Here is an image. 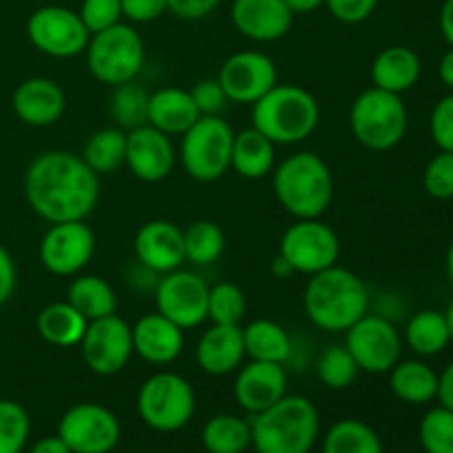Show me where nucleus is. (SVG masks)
<instances>
[{
	"instance_id": "obj_1",
	"label": "nucleus",
	"mask_w": 453,
	"mask_h": 453,
	"mask_svg": "<svg viewBox=\"0 0 453 453\" xmlns=\"http://www.w3.org/2000/svg\"><path fill=\"white\" fill-rule=\"evenodd\" d=\"M25 197L31 211L47 224L87 219L100 199V177L82 155L44 150L25 173Z\"/></svg>"
},
{
	"instance_id": "obj_2",
	"label": "nucleus",
	"mask_w": 453,
	"mask_h": 453,
	"mask_svg": "<svg viewBox=\"0 0 453 453\" xmlns=\"http://www.w3.org/2000/svg\"><path fill=\"white\" fill-rule=\"evenodd\" d=\"M308 321L323 332H348L370 310V290L352 270L332 265L310 277L303 292Z\"/></svg>"
},
{
	"instance_id": "obj_3",
	"label": "nucleus",
	"mask_w": 453,
	"mask_h": 453,
	"mask_svg": "<svg viewBox=\"0 0 453 453\" xmlns=\"http://www.w3.org/2000/svg\"><path fill=\"white\" fill-rule=\"evenodd\" d=\"M273 188L295 219H321L334 199V175L321 155L301 150L274 166Z\"/></svg>"
},
{
	"instance_id": "obj_4",
	"label": "nucleus",
	"mask_w": 453,
	"mask_h": 453,
	"mask_svg": "<svg viewBox=\"0 0 453 453\" xmlns=\"http://www.w3.org/2000/svg\"><path fill=\"white\" fill-rule=\"evenodd\" d=\"M319 411L305 396L286 394L252 416V449L257 453H310L319 438Z\"/></svg>"
},
{
	"instance_id": "obj_5",
	"label": "nucleus",
	"mask_w": 453,
	"mask_h": 453,
	"mask_svg": "<svg viewBox=\"0 0 453 453\" xmlns=\"http://www.w3.org/2000/svg\"><path fill=\"white\" fill-rule=\"evenodd\" d=\"M321 122L319 102L308 88L277 84L252 104V128L277 146L301 144Z\"/></svg>"
},
{
	"instance_id": "obj_6",
	"label": "nucleus",
	"mask_w": 453,
	"mask_h": 453,
	"mask_svg": "<svg viewBox=\"0 0 453 453\" xmlns=\"http://www.w3.org/2000/svg\"><path fill=\"white\" fill-rule=\"evenodd\" d=\"M410 115L401 96L370 87L352 102L349 128L358 144L374 153L394 149L405 137Z\"/></svg>"
},
{
	"instance_id": "obj_7",
	"label": "nucleus",
	"mask_w": 453,
	"mask_h": 453,
	"mask_svg": "<svg viewBox=\"0 0 453 453\" xmlns=\"http://www.w3.org/2000/svg\"><path fill=\"white\" fill-rule=\"evenodd\" d=\"M84 53L93 78L109 87L133 82L146 60L144 40L131 22H118L93 34Z\"/></svg>"
},
{
	"instance_id": "obj_8",
	"label": "nucleus",
	"mask_w": 453,
	"mask_h": 453,
	"mask_svg": "<svg viewBox=\"0 0 453 453\" xmlns=\"http://www.w3.org/2000/svg\"><path fill=\"white\" fill-rule=\"evenodd\" d=\"M233 144L234 131L221 115H202L181 135V166L195 181H217L230 171Z\"/></svg>"
},
{
	"instance_id": "obj_9",
	"label": "nucleus",
	"mask_w": 453,
	"mask_h": 453,
	"mask_svg": "<svg viewBox=\"0 0 453 453\" xmlns=\"http://www.w3.org/2000/svg\"><path fill=\"white\" fill-rule=\"evenodd\" d=\"M195 389L175 372H157L137 392V414L146 427L159 434L184 429L195 416Z\"/></svg>"
},
{
	"instance_id": "obj_10",
	"label": "nucleus",
	"mask_w": 453,
	"mask_h": 453,
	"mask_svg": "<svg viewBox=\"0 0 453 453\" xmlns=\"http://www.w3.org/2000/svg\"><path fill=\"white\" fill-rule=\"evenodd\" d=\"M27 35L40 53L58 60L82 56L91 34L73 9L62 4H44L27 20Z\"/></svg>"
},
{
	"instance_id": "obj_11",
	"label": "nucleus",
	"mask_w": 453,
	"mask_h": 453,
	"mask_svg": "<svg viewBox=\"0 0 453 453\" xmlns=\"http://www.w3.org/2000/svg\"><path fill=\"white\" fill-rule=\"evenodd\" d=\"M279 255L299 274L323 273L336 265L341 255L339 234L321 219H296L283 233Z\"/></svg>"
},
{
	"instance_id": "obj_12",
	"label": "nucleus",
	"mask_w": 453,
	"mask_h": 453,
	"mask_svg": "<svg viewBox=\"0 0 453 453\" xmlns=\"http://www.w3.org/2000/svg\"><path fill=\"white\" fill-rule=\"evenodd\" d=\"M58 436L71 453H111L119 445L122 427L118 416L97 403H78L62 414Z\"/></svg>"
},
{
	"instance_id": "obj_13",
	"label": "nucleus",
	"mask_w": 453,
	"mask_h": 453,
	"mask_svg": "<svg viewBox=\"0 0 453 453\" xmlns=\"http://www.w3.org/2000/svg\"><path fill=\"white\" fill-rule=\"evenodd\" d=\"M345 348L367 374H388L403 352V339L392 321L376 314H365L345 332Z\"/></svg>"
},
{
	"instance_id": "obj_14",
	"label": "nucleus",
	"mask_w": 453,
	"mask_h": 453,
	"mask_svg": "<svg viewBox=\"0 0 453 453\" xmlns=\"http://www.w3.org/2000/svg\"><path fill=\"white\" fill-rule=\"evenodd\" d=\"M96 255V234L82 221L51 224L40 242L38 257L47 273L56 277H78Z\"/></svg>"
},
{
	"instance_id": "obj_15",
	"label": "nucleus",
	"mask_w": 453,
	"mask_h": 453,
	"mask_svg": "<svg viewBox=\"0 0 453 453\" xmlns=\"http://www.w3.org/2000/svg\"><path fill=\"white\" fill-rule=\"evenodd\" d=\"M82 361L93 374L115 376L128 365L133 357V332L118 314L88 321L80 341Z\"/></svg>"
},
{
	"instance_id": "obj_16",
	"label": "nucleus",
	"mask_w": 453,
	"mask_h": 453,
	"mask_svg": "<svg viewBox=\"0 0 453 453\" xmlns=\"http://www.w3.org/2000/svg\"><path fill=\"white\" fill-rule=\"evenodd\" d=\"M208 283L190 270H173L155 286L157 312L181 330H193L208 321Z\"/></svg>"
},
{
	"instance_id": "obj_17",
	"label": "nucleus",
	"mask_w": 453,
	"mask_h": 453,
	"mask_svg": "<svg viewBox=\"0 0 453 453\" xmlns=\"http://www.w3.org/2000/svg\"><path fill=\"white\" fill-rule=\"evenodd\" d=\"M228 102L237 104H255L273 87L279 84V71L273 58L264 51H239L233 53L221 65L219 75Z\"/></svg>"
},
{
	"instance_id": "obj_18",
	"label": "nucleus",
	"mask_w": 453,
	"mask_h": 453,
	"mask_svg": "<svg viewBox=\"0 0 453 453\" xmlns=\"http://www.w3.org/2000/svg\"><path fill=\"white\" fill-rule=\"evenodd\" d=\"M177 162L175 146L166 133L157 131L150 124L131 128L127 133V159L124 166L146 184L164 181L173 173Z\"/></svg>"
},
{
	"instance_id": "obj_19",
	"label": "nucleus",
	"mask_w": 453,
	"mask_h": 453,
	"mask_svg": "<svg viewBox=\"0 0 453 453\" xmlns=\"http://www.w3.org/2000/svg\"><path fill=\"white\" fill-rule=\"evenodd\" d=\"M137 264L153 274H168L180 270L186 261L184 230L166 219H153L135 234Z\"/></svg>"
},
{
	"instance_id": "obj_20",
	"label": "nucleus",
	"mask_w": 453,
	"mask_h": 453,
	"mask_svg": "<svg viewBox=\"0 0 453 453\" xmlns=\"http://www.w3.org/2000/svg\"><path fill=\"white\" fill-rule=\"evenodd\" d=\"M230 20L252 42H277L292 29L295 13L286 0H233Z\"/></svg>"
},
{
	"instance_id": "obj_21",
	"label": "nucleus",
	"mask_w": 453,
	"mask_h": 453,
	"mask_svg": "<svg viewBox=\"0 0 453 453\" xmlns=\"http://www.w3.org/2000/svg\"><path fill=\"white\" fill-rule=\"evenodd\" d=\"M233 394L237 405L248 414H259L288 394L286 367L279 363L250 361L237 370Z\"/></svg>"
},
{
	"instance_id": "obj_22",
	"label": "nucleus",
	"mask_w": 453,
	"mask_h": 453,
	"mask_svg": "<svg viewBox=\"0 0 453 453\" xmlns=\"http://www.w3.org/2000/svg\"><path fill=\"white\" fill-rule=\"evenodd\" d=\"M131 332L133 354L150 365H171L184 352V330L159 312L137 319Z\"/></svg>"
},
{
	"instance_id": "obj_23",
	"label": "nucleus",
	"mask_w": 453,
	"mask_h": 453,
	"mask_svg": "<svg viewBox=\"0 0 453 453\" xmlns=\"http://www.w3.org/2000/svg\"><path fill=\"white\" fill-rule=\"evenodd\" d=\"M13 113L27 127H51L65 115L66 96L56 80L29 78L20 82L12 97Z\"/></svg>"
},
{
	"instance_id": "obj_24",
	"label": "nucleus",
	"mask_w": 453,
	"mask_h": 453,
	"mask_svg": "<svg viewBox=\"0 0 453 453\" xmlns=\"http://www.w3.org/2000/svg\"><path fill=\"white\" fill-rule=\"evenodd\" d=\"M246 348H243L242 326H215L212 323L197 341L195 361L199 370L211 376H228L243 365Z\"/></svg>"
},
{
	"instance_id": "obj_25",
	"label": "nucleus",
	"mask_w": 453,
	"mask_h": 453,
	"mask_svg": "<svg viewBox=\"0 0 453 453\" xmlns=\"http://www.w3.org/2000/svg\"><path fill=\"white\" fill-rule=\"evenodd\" d=\"M199 118H202V113L197 111L193 96L186 88L164 87L149 96L146 124L166 133L168 137H181Z\"/></svg>"
},
{
	"instance_id": "obj_26",
	"label": "nucleus",
	"mask_w": 453,
	"mask_h": 453,
	"mask_svg": "<svg viewBox=\"0 0 453 453\" xmlns=\"http://www.w3.org/2000/svg\"><path fill=\"white\" fill-rule=\"evenodd\" d=\"M423 73V62L418 53L410 47H388L372 62V84L388 93L403 96L416 87Z\"/></svg>"
},
{
	"instance_id": "obj_27",
	"label": "nucleus",
	"mask_w": 453,
	"mask_h": 453,
	"mask_svg": "<svg viewBox=\"0 0 453 453\" xmlns=\"http://www.w3.org/2000/svg\"><path fill=\"white\" fill-rule=\"evenodd\" d=\"M274 166H277L274 142H270L264 133L252 127L234 133L230 168H234L237 175H242L243 180H261V177H268Z\"/></svg>"
},
{
	"instance_id": "obj_28",
	"label": "nucleus",
	"mask_w": 453,
	"mask_h": 453,
	"mask_svg": "<svg viewBox=\"0 0 453 453\" xmlns=\"http://www.w3.org/2000/svg\"><path fill=\"white\" fill-rule=\"evenodd\" d=\"M389 374L394 396L410 405H427L438 396V374L420 358L398 361Z\"/></svg>"
},
{
	"instance_id": "obj_29",
	"label": "nucleus",
	"mask_w": 453,
	"mask_h": 453,
	"mask_svg": "<svg viewBox=\"0 0 453 453\" xmlns=\"http://www.w3.org/2000/svg\"><path fill=\"white\" fill-rule=\"evenodd\" d=\"M88 321L69 303V301H56L47 308L40 310L38 334L53 348H75L87 332Z\"/></svg>"
},
{
	"instance_id": "obj_30",
	"label": "nucleus",
	"mask_w": 453,
	"mask_h": 453,
	"mask_svg": "<svg viewBox=\"0 0 453 453\" xmlns=\"http://www.w3.org/2000/svg\"><path fill=\"white\" fill-rule=\"evenodd\" d=\"M243 330V348L250 361L279 363L286 365L288 358L292 357V339L283 326L270 319H257L248 323Z\"/></svg>"
},
{
	"instance_id": "obj_31",
	"label": "nucleus",
	"mask_w": 453,
	"mask_h": 453,
	"mask_svg": "<svg viewBox=\"0 0 453 453\" xmlns=\"http://www.w3.org/2000/svg\"><path fill=\"white\" fill-rule=\"evenodd\" d=\"M405 343L420 358L438 357L441 352H445L447 345L451 343L449 323H447L445 312H438V310L416 312L407 321Z\"/></svg>"
},
{
	"instance_id": "obj_32",
	"label": "nucleus",
	"mask_w": 453,
	"mask_h": 453,
	"mask_svg": "<svg viewBox=\"0 0 453 453\" xmlns=\"http://www.w3.org/2000/svg\"><path fill=\"white\" fill-rule=\"evenodd\" d=\"M66 301L82 314L87 321H97V319L111 317L118 312V296L111 288L109 281H104L97 274H80L71 281Z\"/></svg>"
},
{
	"instance_id": "obj_33",
	"label": "nucleus",
	"mask_w": 453,
	"mask_h": 453,
	"mask_svg": "<svg viewBox=\"0 0 453 453\" xmlns=\"http://www.w3.org/2000/svg\"><path fill=\"white\" fill-rule=\"evenodd\" d=\"M202 445L208 453H243L252 447L248 420L234 414H217L203 425Z\"/></svg>"
},
{
	"instance_id": "obj_34",
	"label": "nucleus",
	"mask_w": 453,
	"mask_h": 453,
	"mask_svg": "<svg viewBox=\"0 0 453 453\" xmlns=\"http://www.w3.org/2000/svg\"><path fill=\"white\" fill-rule=\"evenodd\" d=\"M82 159L97 177L111 175L124 166L127 159V133L122 128H100L87 140Z\"/></svg>"
},
{
	"instance_id": "obj_35",
	"label": "nucleus",
	"mask_w": 453,
	"mask_h": 453,
	"mask_svg": "<svg viewBox=\"0 0 453 453\" xmlns=\"http://www.w3.org/2000/svg\"><path fill=\"white\" fill-rule=\"evenodd\" d=\"M323 453H385V449L370 425L357 418H343L327 429Z\"/></svg>"
},
{
	"instance_id": "obj_36",
	"label": "nucleus",
	"mask_w": 453,
	"mask_h": 453,
	"mask_svg": "<svg viewBox=\"0 0 453 453\" xmlns=\"http://www.w3.org/2000/svg\"><path fill=\"white\" fill-rule=\"evenodd\" d=\"M226 250V234L221 226L211 219H199L184 230L186 261L193 265H211L221 259Z\"/></svg>"
},
{
	"instance_id": "obj_37",
	"label": "nucleus",
	"mask_w": 453,
	"mask_h": 453,
	"mask_svg": "<svg viewBox=\"0 0 453 453\" xmlns=\"http://www.w3.org/2000/svg\"><path fill=\"white\" fill-rule=\"evenodd\" d=\"M149 96L144 88L137 87L135 80L127 84L113 87V96H111V118L115 119L118 128H137L146 124V115H149Z\"/></svg>"
},
{
	"instance_id": "obj_38",
	"label": "nucleus",
	"mask_w": 453,
	"mask_h": 453,
	"mask_svg": "<svg viewBox=\"0 0 453 453\" xmlns=\"http://www.w3.org/2000/svg\"><path fill=\"white\" fill-rule=\"evenodd\" d=\"M248 301L237 283H217L208 290V319L215 326H242Z\"/></svg>"
},
{
	"instance_id": "obj_39",
	"label": "nucleus",
	"mask_w": 453,
	"mask_h": 453,
	"mask_svg": "<svg viewBox=\"0 0 453 453\" xmlns=\"http://www.w3.org/2000/svg\"><path fill=\"white\" fill-rule=\"evenodd\" d=\"M358 365L349 349L343 345H330L317 361V376L327 389H345L357 380Z\"/></svg>"
},
{
	"instance_id": "obj_40",
	"label": "nucleus",
	"mask_w": 453,
	"mask_h": 453,
	"mask_svg": "<svg viewBox=\"0 0 453 453\" xmlns=\"http://www.w3.org/2000/svg\"><path fill=\"white\" fill-rule=\"evenodd\" d=\"M31 434V418L16 401L0 398V453H20Z\"/></svg>"
},
{
	"instance_id": "obj_41",
	"label": "nucleus",
	"mask_w": 453,
	"mask_h": 453,
	"mask_svg": "<svg viewBox=\"0 0 453 453\" xmlns=\"http://www.w3.org/2000/svg\"><path fill=\"white\" fill-rule=\"evenodd\" d=\"M418 438L425 453H453V411L442 405L429 410L420 420Z\"/></svg>"
},
{
	"instance_id": "obj_42",
	"label": "nucleus",
	"mask_w": 453,
	"mask_h": 453,
	"mask_svg": "<svg viewBox=\"0 0 453 453\" xmlns=\"http://www.w3.org/2000/svg\"><path fill=\"white\" fill-rule=\"evenodd\" d=\"M423 186L429 197L434 199H453V153L441 150L432 162L427 164L423 175Z\"/></svg>"
},
{
	"instance_id": "obj_43",
	"label": "nucleus",
	"mask_w": 453,
	"mask_h": 453,
	"mask_svg": "<svg viewBox=\"0 0 453 453\" xmlns=\"http://www.w3.org/2000/svg\"><path fill=\"white\" fill-rule=\"evenodd\" d=\"M78 13L88 34L93 35L122 22V3L119 0H82Z\"/></svg>"
},
{
	"instance_id": "obj_44",
	"label": "nucleus",
	"mask_w": 453,
	"mask_h": 453,
	"mask_svg": "<svg viewBox=\"0 0 453 453\" xmlns=\"http://www.w3.org/2000/svg\"><path fill=\"white\" fill-rule=\"evenodd\" d=\"M429 133L438 149L453 153V93L436 102L429 118Z\"/></svg>"
},
{
	"instance_id": "obj_45",
	"label": "nucleus",
	"mask_w": 453,
	"mask_h": 453,
	"mask_svg": "<svg viewBox=\"0 0 453 453\" xmlns=\"http://www.w3.org/2000/svg\"><path fill=\"white\" fill-rule=\"evenodd\" d=\"M195 106L202 115H219L228 104L224 88H221L219 80H199L193 88H190Z\"/></svg>"
},
{
	"instance_id": "obj_46",
	"label": "nucleus",
	"mask_w": 453,
	"mask_h": 453,
	"mask_svg": "<svg viewBox=\"0 0 453 453\" xmlns=\"http://www.w3.org/2000/svg\"><path fill=\"white\" fill-rule=\"evenodd\" d=\"M326 7L343 25H358L374 13L379 0H326Z\"/></svg>"
},
{
	"instance_id": "obj_47",
	"label": "nucleus",
	"mask_w": 453,
	"mask_h": 453,
	"mask_svg": "<svg viewBox=\"0 0 453 453\" xmlns=\"http://www.w3.org/2000/svg\"><path fill=\"white\" fill-rule=\"evenodd\" d=\"M119 3H122V18H127L131 25H149L168 12L166 0H119Z\"/></svg>"
},
{
	"instance_id": "obj_48",
	"label": "nucleus",
	"mask_w": 453,
	"mask_h": 453,
	"mask_svg": "<svg viewBox=\"0 0 453 453\" xmlns=\"http://www.w3.org/2000/svg\"><path fill=\"white\" fill-rule=\"evenodd\" d=\"M166 3L173 16L181 20H202L219 7L221 0H166Z\"/></svg>"
},
{
	"instance_id": "obj_49",
	"label": "nucleus",
	"mask_w": 453,
	"mask_h": 453,
	"mask_svg": "<svg viewBox=\"0 0 453 453\" xmlns=\"http://www.w3.org/2000/svg\"><path fill=\"white\" fill-rule=\"evenodd\" d=\"M16 290V265L12 255L0 246V305L7 303Z\"/></svg>"
},
{
	"instance_id": "obj_50",
	"label": "nucleus",
	"mask_w": 453,
	"mask_h": 453,
	"mask_svg": "<svg viewBox=\"0 0 453 453\" xmlns=\"http://www.w3.org/2000/svg\"><path fill=\"white\" fill-rule=\"evenodd\" d=\"M438 401L442 407L453 411V361L445 367L442 374H438Z\"/></svg>"
},
{
	"instance_id": "obj_51",
	"label": "nucleus",
	"mask_w": 453,
	"mask_h": 453,
	"mask_svg": "<svg viewBox=\"0 0 453 453\" xmlns=\"http://www.w3.org/2000/svg\"><path fill=\"white\" fill-rule=\"evenodd\" d=\"M31 453H71V449L66 447V442L56 434V436L40 438V441L31 447Z\"/></svg>"
},
{
	"instance_id": "obj_52",
	"label": "nucleus",
	"mask_w": 453,
	"mask_h": 453,
	"mask_svg": "<svg viewBox=\"0 0 453 453\" xmlns=\"http://www.w3.org/2000/svg\"><path fill=\"white\" fill-rule=\"evenodd\" d=\"M441 31L447 44L453 47V0H445L441 9Z\"/></svg>"
},
{
	"instance_id": "obj_53",
	"label": "nucleus",
	"mask_w": 453,
	"mask_h": 453,
	"mask_svg": "<svg viewBox=\"0 0 453 453\" xmlns=\"http://www.w3.org/2000/svg\"><path fill=\"white\" fill-rule=\"evenodd\" d=\"M438 75H441L442 84L453 91V47L441 58V65H438Z\"/></svg>"
},
{
	"instance_id": "obj_54",
	"label": "nucleus",
	"mask_w": 453,
	"mask_h": 453,
	"mask_svg": "<svg viewBox=\"0 0 453 453\" xmlns=\"http://www.w3.org/2000/svg\"><path fill=\"white\" fill-rule=\"evenodd\" d=\"M286 4L290 7V12L295 13H312L317 9H321L326 4V0H286Z\"/></svg>"
},
{
	"instance_id": "obj_55",
	"label": "nucleus",
	"mask_w": 453,
	"mask_h": 453,
	"mask_svg": "<svg viewBox=\"0 0 453 453\" xmlns=\"http://www.w3.org/2000/svg\"><path fill=\"white\" fill-rule=\"evenodd\" d=\"M270 270H273V274H274V277H277V279H290L292 274H296L295 270H292V265L288 264V261L283 259L281 255L274 257L273 265H270Z\"/></svg>"
},
{
	"instance_id": "obj_56",
	"label": "nucleus",
	"mask_w": 453,
	"mask_h": 453,
	"mask_svg": "<svg viewBox=\"0 0 453 453\" xmlns=\"http://www.w3.org/2000/svg\"><path fill=\"white\" fill-rule=\"evenodd\" d=\"M447 274H449L453 283V242L449 243V250H447Z\"/></svg>"
},
{
	"instance_id": "obj_57",
	"label": "nucleus",
	"mask_w": 453,
	"mask_h": 453,
	"mask_svg": "<svg viewBox=\"0 0 453 453\" xmlns=\"http://www.w3.org/2000/svg\"><path fill=\"white\" fill-rule=\"evenodd\" d=\"M445 317H447V323H449V334H451V343H453V301L449 303V308H447Z\"/></svg>"
}]
</instances>
